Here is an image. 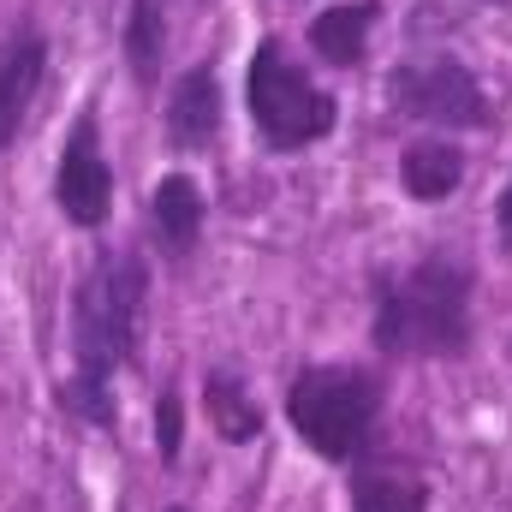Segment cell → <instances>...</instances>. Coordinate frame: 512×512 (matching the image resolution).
Wrapping results in <instances>:
<instances>
[{"label": "cell", "instance_id": "cell-1", "mask_svg": "<svg viewBox=\"0 0 512 512\" xmlns=\"http://www.w3.org/2000/svg\"><path fill=\"white\" fill-rule=\"evenodd\" d=\"M143 304H149V268L131 251H108L78 286L72 334H78V376L60 387V399L90 417L114 423V370L137 364L143 346Z\"/></svg>", "mask_w": 512, "mask_h": 512}, {"label": "cell", "instance_id": "cell-2", "mask_svg": "<svg viewBox=\"0 0 512 512\" xmlns=\"http://www.w3.org/2000/svg\"><path fill=\"white\" fill-rule=\"evenodd\" d=\"M471 340V268L453 251L376 280V346L393 358H459Z\"/></svg>", "mask_w": 512, "mask_h": 512}, {"label": "cell", "instance_id": "cell-3", "mask_svg": "<svg viewBox=\"0 0 512 512\" xmlns=\"http://www.w3.org/2000/svg\"><path fill=\"white\" fill-rule=\"evenodd\" d=\"M286 417L334 465H352L370 453L376 417H382V382L358 364H310L286 387Z\"/></svg>", "mask_w": 512, "mask_h": 512}, {"label": "cell", "instance_id": "cell-4", "mask_svg": "<svg viewBox=\"0 0 512 512\" xmlns=\"http://www.w3.org/2000/svg\"><path fill=\"white\" fill-rule=\"evenodd\" d=\"M245 102H251L256 131L274 143V149H304L316 137L334 131V96L286 54V42H256L251 54V78H245Z\"/></svg>", "mask_w": 512, "mask_h": 512}, {"label": "cell", "instance_id": "cell-5", "mask_svg": "<svg viewBox=\"0 0 512 512\" xmlns=\"http://www.w3.org/2000/svg\"><path fill=\"white\" fill-rule=\"evenodd\" d=\"M387 102L405 120H429V126H489V102L483 84L471 78L465 60L435 54V60H411L387 78Z\"/></svg>", "mask_w": 512, "mask_h": 512}, {"label": "cell", "instance_id": "cell-6", "mask_svg": "<svg viewBox=\"0 0 512 512\" xmlns=\"http://www.w3.org/2000/svg\"><path fill=\"white\" fill-rule=\"evenodd\" d=\"M54 203L72 227H102L108 203H114V167L102 155V126L96 114H84L66 149H60V167H54Z\"/></svg>", "mask_w": 512, "mask_h": 512}, {"label": "cell", "instance_id": "cell-7", "mask_svg": "<svg viewBox=\"0 0 512 512\" xmlns=\"http://www.w3.org/2000/svg\"><path fill=\"white\" fill-rule=\"evenodd\" d=\"M42 66H48V42L36 30H12L0 36V149L18 137L36 90H42Z\"/></svg>", "mask_w": 512, "mask_h": 512}, {"label": "cell", "instance_id": "cell-8", "mask_svg": "<svg viewBox=\"0 0 512 512\" xmlns=\"http://www.w3.org/2000/svg\"><path fill=\"white\" fill-rule=\"evenodd\" d=\"M167 131H173L179 149L215 143V131H221V84H215L209 66H191L173 84V96H167Z\"/></svg>", "mask_w": 512, "mask_h": 512}, {"label": "cell", "instance_id": "cell-9", "mask_svg": "<svg viewBox=\"0 0 512 512\" xmlns=\"http://www.w3.org/2000/svg\"><path fill=\"white\" fill-rule=\"evenodd\" d=\"M149 221L161 233V245L173 256L197 251V233H203V191L191 173H167L155 191H149Z\"/></svg>", "mask_w": 512, "mask_h": 512}, {"label": "cell", "instance_id": "cell-10", "mask_svg": "<svg viewBox=\"0 0 512 512\" xmlns=\"http://www.w3.org/2000/svg\"><path fill=\"white\" fill-rule=\"evenodd\" d=\"M370 30H376V0H346L310 18V48L328 66H358L370 54Z\"/></svg>", "mask_w": 512, "mask_h": 512}, {"label": "cell", "instance_id": "cell-11", "mask_svg": "<svg viewBox=\"0 0 512 512\" xmlns=\"http://www.w3.org/2000/svg\"><path fill=\"white\" fill-rule=\"evenodd\" d=\"M399 179H405V191H411L417 203H441V197L459 191L465 155H459L453 143H411L405 161H399Z\"/></svg>", "mask_w": 512, "mask_h": 512}, {"label": "cell", "instance_id": "cell-12", "mask_svg": "<svg viewBox=\"0 0 512 512\" xmlns=\"http://www.w3.org/2000/svg\"><path fill=\"white\" fill-rule=\"evenodd\" d=\"M352 512H429V489L399 465H364L352 477Z\"/></svg>", "mask_w": 512, "mask_h": 512}, {"label": "cell", "instance_id": "cell-13", "mask_svg": "<svg viewBox=\"0 0 512 512\" xmlns=\"http://www.w3.org/2000/svg\"><path fill=\"white\" fill-rule=\"evenodd\" d=\"M203 399H209V417H215V429L227 441H251L256 429H262V411H256V399L245 393V382L233 370H209Z\"/></svg>", "mask_w": 512, "mask_h": 512}, {"label": "cell", "instance_id": "cell-14", "mask_svg": "<svg viewBox=\"0 0 512 512\" xmlns=\"http://www.w3.org/2000/svg\"><path fill=\"white\" fill-rule=\"evenodd\" d=\"M167 12L173 0H131L126 18V60L143 84H155V66H161V48H167Z\"/></svg>", "mask_w": 512, "mask_h": 512}, {"label": "cell", "instance_id": "cell-15", "mask_svg": "<svg viewBox=\"0 0 512 512\" xmlns=\"http://www.w3.org/2000/svg\"><path fill=\"white\" fill-rule=\"evenodd\" d=\"M179 435H185V411H179V393L167 387L161 405H155V453H161L167 465L179 459Z\"/></svg>", "mask_w": 512, "mask_h": 512}, {"label": "cell", "instance_id": "cell-16", "mask_svg": "<svg viewBox=\"0 0 512 512\" xmlns=\"http://www.w3.org/2000/svg\"><path fill=\"white\" fill-rule=\"evenodd\" d=\"M495 233H501V251L512 256V179H507V191H501V209H495Z\"/></svg>", "mask_w": 512, "mask_h": 512}, {"label": "cell", "instance_id": "cell-17", "mask_svg": "<svg viewBox=\"0 0 512 512\" xmlns=\"http://www.w3.org/2000/svg\"><path fill=\"white\" fill-rule=\"evenodd\" d=\"M489 6H507V0H489Z\"/></svg>", "mask_w": 512, "mask_h": 512}, {"label": "cell", "instance_id": "cell-18", "mask_svg": "<svg viewBox=\"0 0 512 512\" xmlns=\"http://www.w3.org/2000/svg\"><path fill=\"white\" fill-rule=\"evenodd\" d=\"M167 512H185V507H167Z\"/></svg>", "mask_w": 512, "mask_h": 512}]
</instances>
